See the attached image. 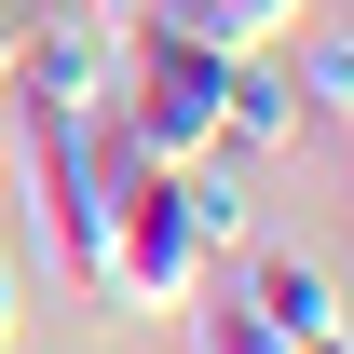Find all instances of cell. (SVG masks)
<instances>
[{
	"instance_id": "4",
	"label": "cell",
	"mask_w": 354,
	"mask_h": 354,
	"mask_svg": "<svg viewBox=\"0 0 354 354\" xmlns=\"http://www.w3.org/2000/svg\"><path fill=\"white\" fill-rule=\"evenodd\" d=\"M300 123H313V109H300V82H286V68L245 41V55L218 68V150H232V164H259V150H286Z\"/></svg>"
},
{
	"instance_id": "8",
	"label": "cell",
	"mask_w": 354,
	"mask_h": 354,
	"mask_svg": "<svg viewBox=\"0 0 354 354\" xmlns=\"http://www.w3.org/2000/svg\"><path fill=\"white\" fill-rule=\"evenodd\" d=\"M191 354H286V327H272V313L232 286V300H205V313H191Z\"/></svg>"
},
{
	"instance_id": "9",
	"label": "cell",
	"mask_w": 354,
	"mask_h": 354,
	"mask_svg": "<svg viewBox=\"0 0 354 354\" xmlns=\"http://www.w3.org/2000/svg\"><path fill=\"white\" fill-rule=\"evenodd\" d=\"M136 28H177V41H218V55L259 41V28H245V0H136Z\"/></svg>"
},
{
	"instance_id": "2",
	"label": "cell",
	"mask_w": 354,
	"mask_h": 354,
	"mask_svg": "<svg viewBox=\"0 0 354 354\" xmlns=\"http://www.w3.org/2000/svg\"><path fill=\"white\" fill-rule=\"evenodd\" d=\"M191 286H205V245H191V218H177V164H123L95 300L109 313H191Z\"/></svg>"
},
{
	"instance_id": "14",
	"label": "cell",
	"mask_w": 354,
	"mask_h": 354,
	"mask_svg": "<svg viewBox=\"0 0 354 354\" xmlns=\"http://www.w3.org/2000/svg\"><path fill=\"white\" fill-rule=\"evenodd\" d=\"M82 14H136V0H82Z\"/></svg>"
},
{
	"instance_id": "1",
	"label": "cell",
	"mask_w": 354,
	"mask_h": 354,
	"mask_svg": "<svg viewBox=\"0 0 354 354\" xmlns=\"http://www.w3.org/2000/svg\"><path fill=\"white\" fill-rule=\"evenodd\" d=\"M218 41H177V28H136L123 41V95H109V136L136 164H205L218 150Z\"/></svg>"
},
{
	"instance_id": "11",
	"label": "cell",
	"mask_w": 354,
	"mask_h": 354,
	"mask_svg": "<svg viewBox=\"0 0 354 354\" xmlns=\"http://www.w3.org/2000/svg\"><path fill=\"white\" fill-rule=\"evenodd\" d=\"M0 341H14V245H0Z\"/></svg>"
},
{
	"instance_id": "10",
	"label": "cell",
	"mask_w": 354,
	"mask_h": 354,
	"mask_svg": "<svg viewBox=\"0 0 354 354\" xmlns=\"http://www.w3.org/2000/svg\"><path fill=\"white\" fill-rule=\"evenodd\" d=\"M286 14H313V0H245V28H259V41H272V28H286Z\"/></svg>"
},
{
	"instance_id": "3",
	"label": "cell",
	"mask_w": 354,
	"mask_h": 354,
	"mask_svg": "<svg viewBox=\"0 0 354 354\" xmlns=\"http://www.w3.org/2000/svg\"><path fill=\"white\" fill-rule=\"evenodd\" d=\"M123 41L136 14H28L14 28V55H0V95H28V109H55V123H109V95H123Z\"/></svg>"
},
{
	"instance_id": "12",
	"label": "cell",
	"mask_w": 354,
	"mask_h": 354,
	"mask_svg": "<svg viewBox=\"0 0 354 354\" xmlns=\"http://www.w3.org/2000/svg\"><path fill=\"white\" fill-rule=\"evenodd\" d=\"M300 354H354V327H327V341H300Z\"/></svg>"
},
{
	"instance_id": "6",
	"label": "cell",
	"mask_w": 354,
	"mask_h": 354,
	"mask_svg": "<svg viewBox=\"0 0 354 354\" xmlns=\"http://www.w3.org/2000/svg\"><path fill=\"white\" fill-rule=\"evenodd\" d=\"M177 218H191V245H205V259H245V245H259V205H245V177H232V150H205V164H177Z\"/></svg>"
},
{
	"instance_id": "5",
	"label": "cell",
	"mask_w": 354,
	"mask_h": 354,
	"mask_svg": "<svg viewBox=\"0 0 354 354\" xmlns=\"http://www.w3.org/2000/svg\"><path fill=\"white\" fill-rule=\"evenodd\" d=\"M245 300L286 327V354L341 327V286H327V259H300V245H245Z\"/></svg>"
},
{
	"instance_id": "7",
	"label": "cell",
	"mask_w": 354,
	"mask_h": 354,
	"mask_svg": "<svg viewBox=\"0 0 354 354\" xmlns=\"http://www.w3.org/2000/svg\"><path fill=\"white\" fill-rule=\"evenodd\" d=\"M286 82H300V109H313V123H354V28H327V41H313Z\"/></svg>"
},
{
	"instance_id": "13",
	"label": "cell",
	"mask_w": 354,
	"mask_h": 354,
	"mask_svg": "<svg viewBox=\"0 0 354 354\" xmlns=\"http://www.w3.org/2000/svg\"><path fill=\"white\" fill-rule=\"evenodd\" d=\"M0 164H14V95H0Z\"/></svg>"
},
{
	"instance_id": "15",
	"label": "cell",
	"mask_w": 354,
	"mask_h": 354,
	"mask_svg": "<svg viewBox=\"0 0 354 354\" xmlns=\"http://www.w3.org/2000/svg\"><path fill=\"white\" fill-rule=\"evenodd\" d=\"M0 41H14V0H0Z\"/></svg>"
}]
</instances>
